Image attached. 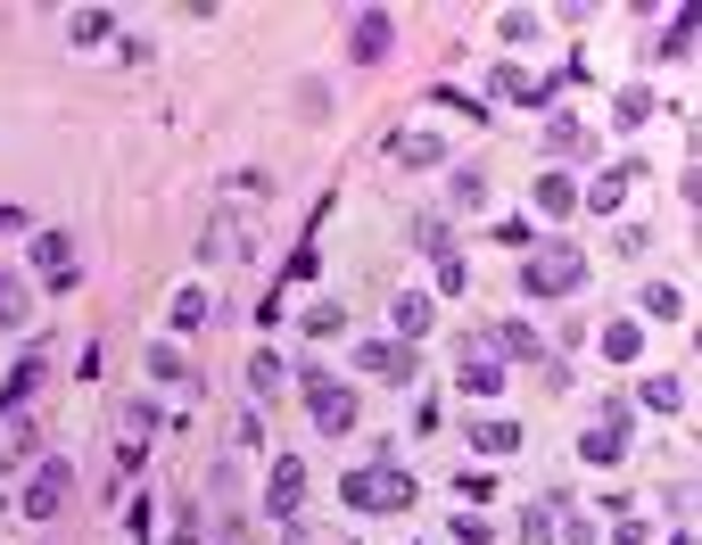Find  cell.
I'll return each mask as SVG.
<instances>
[{
	"instance_id": "cell-34",
	"label": "cell",
	"mask_w": 702,
	"mask_h": 545,
	"mask_svg": "<svg viewBox=\"0 0 702 545\" xmlns=\"http://www.w3.org/2000/svg\"><path fill=\"white\" fill-rule=\"evenodd\" d=\"M480 199H488V182H480L471 166H463V174H455V208H480Z\"/></svg>"
},
{
	"instance_id": "cell-28",
	"label": "cell",
	"mask_w": 702,
	"mask_h": 545,
	"mask_svg": "<svg viewBox=\"0 0 702 545\" xmlns=\"http://www.w3.org/2000/svg\"><path fill=\"white\" fill-rule=\"evenodd\" d=\"M520 545H554V505H529V512H520Z\"/></svg>"
},
{
	"instance_id": "cell-20",
	"label": "cell",
	"mask_w": 702,
	"mask_h": 545,
	"mask_svg": "<svg viewBox=\"0 0 702 545\" xmlns=\"http://www.w3.org/2000/svg\"><path fill=\"white\" fill-rule=\"evenodd\" d=\"M488 347H496V356H520V364H537V356H546V347H537V331H529V322H504V331L488 339Z\"/></svg>"
},
{
	"instance_id": "cell-17",
	"label": "cell",
	"mask_w": 702,
	"mask_h": 545,
	"mask_svg": "<svg viewBox=\"0 0 702 545\" xmlns=\"http://www.w3.org/2000/svg\"><path fill=\"white\" fill-rule=\"evenodd\" d=\"M488 92L504 99V108H537V75H520V67H496V83Z\"/></svg>"
},
{
	"instance_id": "cell-19",
	"label": "cell",
	"mask_w": 702,
	"mask_h": 545,
	"mask_svg": "<svg viewBox=\"0 0 702 545\" xmlns=\"http://www.w3.org/2000/svg\"><path fill=\"white\" fill-rule=\"evenodd\" d=\"M604 356L611 364H645V331H636V322H611V331H604Z\"/></svg>"
},
{
	"instance_id": "cell-10",
	"label": "cell",
	"mask_w": 702,
	"mask_h": 545,
	"mask_svg": "<svg viewBox=\"0 0 702 545\" xmlns=\"http://www.w3.org/2000/svg\"><path fill=\"white\" fill-rule=\"evenodd\" d=\"M34 264L50 273V289H74V248H67V232H34Z\"/></svg>"
},
{
	"instance_id": "cell-22",
	"label": "cell",
	"mask_w": 702,
	"mask_h": 545,
	"mask_svg": "<svg viewBox=\"0 0 702 545\" xmlns=\"http://www.w3.org/2000/svg\"><path fill=\"white\" fill-rule=\"evenodd\" d=\"M645 405H653V414H678V405H686V380L678 372H653L645 380Z\"/></svg>"
},
{
	"instance_id": "cell-21",
	"label": "cell",
	"mask_w": 702,
	"mask_h": 545,
	"mask_svg": "<svg viewBox=\"0 0 702 545\" xmlns=\"http://www.w3.org/2000/svg\"><path fill=\"white\" fill-rule=\"evenodd\" d=\"M388 315H397V339H406V347H413V339L430 331V298H413V289H406L397 306H388Z\"/></svg>"
},
{
	"instance_id": "cell-16",
	"label": "cell",
	"mask_w": 702,
	"mask_h": 545,
	"mask_svg": "<svg viewBox=\"0 0 702 545\" xmlns=\"http://www.w3.org/2000/svg\"><path fill=\"white\" fill-rule=\"evenodd\" d=\"M108 34H116V17H108V9H74V17H67V42H83V50H100Z\"/></svg>"
},
{
	"instance_id": "cell-15",
	"label": "cell",
	"mask_w": 702,
	"mask_h": 545,
	"mask_svg": "<svg viewBox=\"0 0 702 545\" xmlns=\"http://www.w3.org/2000/svg\"><path fill=\"white\" fill-rule=\"evenodd\" d=\"M463 389H471V396H496V389H504L496 347H471V356H463Z\"/></svg>"
},
{
	"instance_id": "cell-36",
	"label": "cell",
	"mask_w": 702,
	"mask_h": 545,
	"mask_svg": "<svg viewBox=\"0 0 702 545\" xmlns=\"http://www.w3.org/2000/svg\"><path fill=\"white\" fill-rule=\"evenodd\" d=\"M0 232H25V215H17V208H0Z\"/></svg>"
},
{
	"instance_id": "cell-29",
	"label": "cell",
	"mask_w": 702,
	"mask_h": 545,
	"mask_svg": "<svg viewBox=\"0 0 702 545\" xmlns=\"http://www.w3.org/2000/svg\"><path fill=\"white\" fill-rule=\"evenodd\" d=\"M207 322V289H174V331H199Z\"/></svg>"
},
{
	"instance_id": "cell-7",
	"label": "cell",
	"mask_w": 702,
	"mask_h": 545,
	"mask_svg": "<svg viewBox=\"0 0 702 545\" xmlns=\"http://www.w3.org/2000/svg\"><path fill=\"white\" fill-rule=\"evenodd\" d=\"M297 505H306V463H297V454H281L273 479H265V512H273V521H297Z\"/></svg>"
},
{
	"instance_id": "cell-30",
	"label": "cell",
	"mask_w": 702,
	"mask_h": 545,
	"mask_svg": "<svg viewBox=\"0 0 702 545\" xmlns=\"http://www.w3.org/2000/svg\"><path fill=\"white\" fill-rule=\"evenodd\" d=\"M248 389H281V356H273V347H257V356H248Z\"/></svg>"
},
{
	"instance_id": "cell-25",
	"label": "cell",
	"mask_w": 702,
	"mask_h": 545,
	"mask_svg": "<svg viewBox=\"0 0 702 545\" xmlns=\"http://www.w3.org/2000/svg\"><path fill=\"white\" fill-rule=\"evenodd\" d=\"M645 315H653V322H678V315H686V289L653 282V289H645Z\"/></svg>"
},
{
	"instance_id": "cell-9",
	"label": "cell",
	"mask_w": 702,
	"mask_h": 545,
	"mask_svg": "<svg viewBox=\"0 0 702 545\" xmlns=\"http://www.w3.org/2000/svg\"><path fill=\"white\" fill-rule=\"evenodd\" d=\"M578 454H587V463H620V454H629V414L611 405V414H604V430H587V438H578Z\"/></svg>"
},
{
	"instance_id": "cell-13",
	"label": "cell",
	"mask_w": 702,
	"mask_h": 545,
	"mask_svg": "<svg viewBox=\"0 0 702 545\" xmlns=\"http://www.w3.org/2000/svg\"><path fill=\"white\" fill-rule=\"evenodd\" d=\"M629 174H636V166H611V174H595V182H587V190H578V208H595V215H611V208H620V199H629Z\"/></svg>"
},
{
	"instance_id": "cell-6",
	"label": "cell",
	"mask_w": 702,
	"mask_h": 545,
	"mask_svg": "<svg viewBox=\"0 0 702 545\" xmlns=\"http://www.w3.org/2000/svg\"><path fill=\"white\" fill-rule=\"evenodd\" d=\"M67 488H74V471H67V463L50 454V463H34V479H25V496H17V505L34 512V521H50V512L67 505Z\"/></svg>"
},
{
	"instance_id": "cell-18",
	"label": "cell",
	"mask_w": 702,
	"mask_h": 545,
	"mask_svg": "<svg viewBox=\"0 0 702 545\" xmlns=\"http://www.w3.org/2000/svg\"><path fill=\"white\" fill-rule=\"evenodd\" d=\"M471 447L480 454H520V422H471Z\"/></svg>"
},
{
	"instance_id": "cell-11",
	"label": "cell",
	"mask_w": 702,
	"mask_h": 545,
	"mask_svg": "<svg viewBox=\"0 0 702 545\" xmlns=\"http://www.w3.org/2000/svg\"><path fill=\"white\" fill-rule=\"evenodd\" d=\"M388 157L397 166H446V141L438 132H388Z\"/></svg>"
},
{
	"instance_id": "cell-2",
	"label": "cell",
	"mask_w": 702,
	"mask_h": 545,
	"mask_svg": "<svg viewBox=\"0 0 702 545\" xmlns=\"http://www.w3.org/2000/svg\"><path fill=\"white\" fill-rule=\"evenodd\" d=\"M339 496H348L355 512H406L413 505V479L397 463H381V471H348V479H339Z\"/></svg>"
},
{
	"instance_id": "cell-26",
	"label": "cell",
	"mask_w": 702,
	"mask_h": 545,
	"mask_svg": "<svg viewBox=\"0 0 702 545\" xmlns=\"http://www.w3.org/2000/svg\"><path fill=\"white\" fill-rule=\"evenodd\" d=\"M149 372H157V380H190V364H183L174 339H157V347H149Z\"/></svg>"
},
{
	"instance_id": "cell-33",
	"label": "cell",
	"mask_w": 702,
	"mask_h": 545,
	"mask_svg": "<svg viewBox=\"0 0 702 545\" xmlns=\"http://www.w3.org/2000/svg\"><path fill=\"white\" fill-rule=\"evenodd\" d=\"M125 430H132V438L157 430V405H149V396H132V405H125Z\"/></svg>"
},
{
	"instance_id": "cell-31",
	"label": "cell",
	"mask_w": 702,
	"mask_h": 545,
	"mask_svg": "<svg viewBox=\"0 0 702 545\" xmlns=\"http://www.w3.org/2000/svg\"><path fill=\"white\" fill-rule=\"evenodd\" d=\"M694 50V17H669V34H662V58H686Z\"/></svg>"
},
{
	"instance_id": "cell-14",
	"label": "cell",
	"mask_w": 702,
	"mask_h": 545,
	"mask_svg": "<svg viewBox=\"0 0 702 545\" xmlns=\"http://www.w3.org/2000/svg\"><path fill=\"white\" fill-rule=\"evenodd\" d=\"M537 215H554V224L578 215V182H571V174H537Z\"/></svg>"
},
{
	"instance_id": "cell-32",
	"label": "cell",
	"mask_w": 702,
	"mask_h": 545,
	"mask_svg": "<svg viewBox=\"0 0 702 545\" xmlns=\"http://www.w3.org/2000/svg\"><path fill=\"white\" fill-rule=\"evenodd\" d=\"M496 240H504V248H537V224H529V215H504Z\"/></svg>"
},
{
	"instance_id": "cell-8",
	"label": "cell",
	"mask_w": 702,
	"mask_h": 545,
	"mask_svg": "<svg viewBox=\"0 0 702 545\" xmlns=\"http://www.w3.org/2000/svg\"><path fill=\"white\" fill-rule=\"evenodd\" d=\"M413 240H422L430 264H438V289H446V298H463V257H455V240H446V224H413Z\"/></svg>"
},
{
	"instance_id": "cell-4",
	"label": "cell",
	"mask_w": 702,
	"mask_h": 545,
	"mask_svg": "<svg viewBox=\"0 0 702 545\" xmlns=\"http://www.w3.org/2000/svg\"><path fill=\"white\" fill-rule=\"evenodd\" d=\"M355 364H364L372 380H388V389H406V380L422 372V356H413L406 339H364V347H355Z\"/></svg>"
},
{
	"instance_id": "cell-12",
	"label": "cell",
	"mask_w": 702,
	"mask_h": 545,
	"mask_svg": "<svg viewBox=\"0 0 702 545\" xmlns=\"http://www.w3.org/2000/svg\"><path fill=\"white\" fill-rule=\"evenodd\" d=\"M42 364H50L42 347H34V356H17V372H9V389H0V414H9V422H17V405L42 389Z\"/></svg>"
},
{
	"instance_id": "cell-27",
	"label": "cell",
	"mask_w": 702,
	"mask_h": 545,
	"mask_svg": "<svg viewBox=\"0 0 702 545\" xmlns=\"http://www.w3.org/2000/svg\"><path fill=\"white\" fill-rule=\"evenodd\" d=\"M25 306H34V298H25V282H17V273H0V322H9V331L25 322Z\"/></svg>"
},
{
	"instance_id": "cell-35",
	"label": "cell",
	"mask_w": 702,
	"mask_h": 545,
	"mask_svg": "<svg viewBox=\"0 0 702 545\" xmlns=\"http://www.w3.org/2000/svg\"><path fill=\"white\" fill-rule=\"evenodd\" d=\"M339 322H348V315H339V306H306V331H315V339H331Z\"/></svg>"
},
{
	"instance_id": "cell-24",
	"label": "cell",
	"mask_w": 702,
	"mask_h": 545,
	"mask_svg": "<svg viewBox=\"0 0 702 545\" xmlns=\"http://www.w3.org/2000/svg\"><path fill=\"white\" fill-rule=\"evenodd\" d=\"M653 108H662V99H653V92H645V83H629V92L611 99V116H620V125H645V116H653Z\"/></svg>"
},
{
	"instance_id": "cell-3",
	"label": "cell",
	"mask_w": 702,
	"mask_h": 545,
	"mask_svg": "<svg viewBox=\"0 0 702 545\" xmlns=\"http://www.w3.org/2000/svg\"><path fill=\"white\" fill-rule=\"evenodd\" d=\"M306 414H315L323 438H348L355 430V389H348V380H331V372H306Z\"/></svg>"
},
{
	"instance_id": "cell-5",
	"label": "cell",
	"mask_w": 702,
	"mask_h": 545,
	"mask_svg": "<svg viewBox=\"0 0 702 545\" xmlns=\"http://www.w3.org/2000/svg\"><path fill=\"white\" fill-rule=\"evenodd\" d=\"M388 50H397V17H388V9H364V17L348 25V58L355 67H381Z\"/></svg>"
},
{
	"instance_id": "cell-1",
	"label": "cell",
	"mask_w": 702,
	"mask_h": 545,
	"mask_svg": "<svg viewBox=\"0 0 702 545\" xmlns=\"http://www.w3.org/2000/svg\"><path fill=\"white\" fill-rule=\"evenodd\" d=\"M578 282H587V257H578L571 240L529 248V264H520V298H571Z\"/></svg>"
},
{
	"instance_id": "cell-23",
	"label": "cell",
	"mask_w": 702,
	"mask_h": 545,
	"mask_svg": "<svg viewBox=\"0 0 702 545\" xmlns=\"http://www.w3.org/2000/svg\"><path fill=\"white\" fill-rule=\"evenodd\" d=\"M546 150H595V132L578 125V116H554V125H546Z\"/></svg>"
}]
</instances>
